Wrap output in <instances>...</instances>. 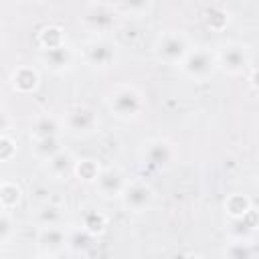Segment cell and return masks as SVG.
I'll return each mask as SVG.
<instances>
[{
  "label": "cell",
  "mask_w": 259,
  "mask_h": 259,
  "mask_svg": "<svg viewBox=\"0 0 259 259\" xmlns=\"http://www.w3.org/2000/svg\"><path fill=\"white\" fill-rule=\"evenodd\" d=\"M105 105L121 121H134L146 111V97L134 85H115L105 93Z\"/></svg>",
  "instance_id": "obj_1"
},
{
  "label": "cell",
  "mask_w": 259,
  "mask_h": 259,
  "mask_svg": "<svg viewBox=\"0 0 259 259\" xmlns=\"http://www.w3.org/2000/svg\"><path fill=\"white\" fill-rule=\"evenodd\" d=\"M119 45L109 36H93L81 49L85 65L97 71H107L115 67L119 63Z\"/></svg>",
  "instance_id": "obj_2"
},
{
  "label": "cell",
  "mask_w": 259,
  "mask_h": 259,
  "mask_svg": "<svg viewBox=\"0 0 259 259\" xmlns=\"http://www.w3.org/2000/svg\"><path fill=\"white\" fill-rule=\"evenodd\" d=\"M214 59H217V69H221L225 75H231V77L245 75V71L251 67L249 47L237 40L219 45L214 51Z\"/></svg>",
  "instance_id": "obj_3"
},
{
  "label": "cell",
  "mask_w": 259,
  "mask_h": 259,
  "mask_svg": "<svg viewBox=\"0 0 259 259\" xmlns=\"http://www.w3.org/2000/svg\"><path fill=\"white\" fill-rule=\"evenodd\" d=\"M188 53H190V40L180 30H166L158 34L154 42V57L164 65L178 67Z\"/></svg>",
  "instance_id": "obj_4"
},
{
  "label": "cell",
  "mask_w": 259,
  "mask_h": 259,
  "mask_svg": "<svg viewBox=\"0 0 259 259\" xmlns=\"http://www.w3.org/2000/svg\"><path fill=\"white\" fill-rule=\"evenodd\" d=\"M176 158H178V150L166 138H152V140L144 142L140 148L142 164L150 170H156V172L168 170L170 166H174Z\"/></svg>",
  "instance_id": "obj_5"
},
{
  "label": "cell",
  "mask_w": 259,
  "mask_h": 259,
  "mask_svg": "<svg viewBox=\"0 0 259 259\" xmlns=\"http://www.w3.org/2000/svg\"><path fill=\"white\" fill-rule=\"evenodd\" d=\"M61 123H63V132L75 138H85V136H91L99 127V117L95 109H91L89 105L75 103L63 111Z\"/></svg>",
  "instance_id": "obj_6"
},
{
  "label": "cell",
  "mask_w": 259,
  "mask_h": 259,
  "mask_svg": "<svg viewBox=\"0 0 259 259\" xmlns=\"http://www.w3.org/2000/svg\"><path fill=\"white\" fill-rule=\"evenodd\" d=\"M180 71L198 83L208 81L214 71H217V59H214V51L208 47H198V49H190V53L184 57V61L178 65Z\"/></svg>",
  "instance_id": "obj_7"
},
{
  "label": "cell",
  "mask_w": 259,
  "mask_h": 259,
  "mask_svg": "<svg viewBox=\"0 0 259 259\" xmlns=\"http://www.w3.org/2000/svg\"><path fill=\"white\" fill-rule=\"evenodd\" d=\"M154 198H156V192L146 180H127V184L119 196V202H121L123 210L142 214L152 208Z\"/></svg>",
  "instance_id": "obj_8"
},
{
  "label": "cell",
  "mask_w": 259,
  "mask_h": 259,
  "mask_svg": "<svg viewBox=\"0 0 259 259\" xmlns=\"http://www.w3.org/2000/svg\"><path fill=\"white\" fill-rule=\"evenodd\" d=\"M83 24L97 36H105L117 24V12L113 4H89L85 16H79Z\"/></svg>",
  "instance_id": "obj_9"
},
{
  "label": "cell",
  "mask_w": 259,
  "mask_h": 259,
  "mask_svg": "<svg viewBox=\"0 0 259 259\" xmlns=\"http://www.w3.org/2000/svg\"><path fill=\"white\" fill-rule=\"evenodd\" d=\"M95 184V190L101 198L105 200H113V198H119L125 184H127V176L115 168V166H109V168H101L97 178L93 180Z\"/></svg>",
  "instance_id": "obj_10"
},
{
  "label": "cell",
  "mask_w": 259,
  "mask_h": 259,
  "mask_svg": "<svg viewBox=\"0 0 259 259\" xmlns=\"http://www.w3.org/2000/svg\"><path fill=\"white\" fill-rule=\"evenodd\" d=\"M36 249L38 253L59 255L67 249V231L65 227H45L36 233Z\"/></svg>",
  "instance_id": "obj_11"
},
{
  "label": "cell",
  "mask_w": 259,
  "mask_h": 259,
  "mask_svg": "<svg viewBox=\"0 0 259 259\" xmlns=\"http://www.w3.org/2000/svg\"><path fill=\"white\" fill-rule=\"evenodd\" d=\"M75 164H77V158L73 156V152L63 148L59 154H55L51 160L45 162V172L53 180H69L75 172Z\"/></svg>",
  "instance_id": "obj_12"
},
{
  "label": "cell",
  "mask_w": 259,
  "mask_h": 259,
  "mask_svg": "<svg viewBox=\"0 0 259 259\" xmlns=\"http://www.w3.org/2000/svg\"><path fill=\"white\" fill-rule=\"evenodd\" d=\"M40 61L49 71L61 75V73H67L73 67L75 53H73V49L69 45H63V47H57L53 51H42L40 53Z\"/></svg>",
  "instance_id": "obj_13"
},
{
  "label": "cell",
  "mask_w": 259,
  "mask_h": 259,
  "mask_svg": "<svg viewBox=\"0 0 259 259\" xmlns=\"http://www.w3.org/2000/svg\"><path fill=\"white\" fill-rule=\"evenodd\" d=\"M30 142L34 140H45V138H61L63 134V123H61V117H55L51 113H45V115H38L32 123H30Z\"/></svg>",
  "instance_id": "obj_14"
},
{
  "label": "cell",
  "mask_w": 259,
  "mask_h": 259,
  "mask_svg": "<svg viewBox=\"0 0 259 259\" xmlns=\"http://www.w3.org/2000/svg\"><path fill=\"white\" fill-rule=\"evenodd\" d=\"M38 83H40V75H38V71H36L34 67H30V65L16 67V69L12 71V75H10V85H12V89L18 91V93H32V91H36Z\"/></svg>",
  "instance_id": "obj_15"
},
{
  "label": "cell",
  "mask_w": 259,
  "mask_h": 259,
  "mask_svg": "<svg viewBox=\"0 0 259 259\" xmlns=\"http://www.w3.org/2000/svg\"><path fill=\"white\" fill-rule=\"evenodd\" d=\"M107 214L99 208H93V206H87L81 210V229L85 233H89L91 237H97V235H103L105 229H107Z\"/></svg>",
  "instance_id": "obj_16"
},
{
  "label": "cell",
  "mask_w": 259,
  "mask_h": 259,
  "mask_svg": "<svg viewBox=\"0 0 259 259\" xmlns=\"http://www.w3.org/2000/svg\"><path fill=\"white\" fill-rule=\"evenodd\" d=\"M65 221V208L55 204V202H45L36 208L34 212V223L38 225V229L45 227H63Z\"/></svg>",
  "instance_id": "obj_17"
},
{
  "label": "cell",
  "mask_w": 259,
  "mask_h": 259,
  "mask_svg": "<svg viewBox=\"0 0 259 259\" xmlns=\"http://www.w3.org/2000/svg\"><path fill=\"white\" fill-rule=\"evenodd\" d=\"M255 210L247 212L241 219H229V235L233 241H249V237L255 231Z\"/></svg>",
  "instance_id": "obj_18"
},
{
  "label": "cell",
  "mask_w": 259,
  "mask_h": 259,
  "mask_svg": "<svg viewBox=\"0 0 259 259\" xmlns=\"http://www.w3.org/2000/svg\"><path fill=\"white\" fill-rule=\"evenodd\" d=\"M36 42H38L40 51H53L57 47H63V45H67L65 30L57 24H49V26L40 28V32L36 36Z\"/></svg>",
  "instance_id": "obj_19"
},
{
  "label": "cell",
  "mask_w": 259,
  "mask_h": 259,
  "mask_svg": "<svg viewBox=\"0 0 259 259\" xmlns=\"http://www.w3.org/2000/svg\"><path fill=\"white\" fill-rule=\"evenodd\" d=\"M63 150V144H61V138H45V140H34L30 142V152L32 156L38 160V162H47L51 160L55 154H59Z\"/></svg>",
  "instance_id": "obj_20"
},
{
  "label": "cell",
  "mask_w": 259,
  "mask_h": 259,
  "mask_svg": "<svg viewBox=\"0 0 259 259\" xmlns=\"http://www.w3.org/2000/svg\"><path fill=\"white\" fill-rule=\"evenodd\" d=\"M22 200V188L14 180H0V208L12 210Z\"/></svg>",
  "instance_id": "obj_21"
},
{
  "label": "cell",
  "mask_w": 259,
  "mask_h": 259,
  "mask_svg": "<svg viewBox=\"0 0 259 259\" xmlns=\"http://www.w3.org/2000/svg\"><path fill=\"white\" fill-rule=\"evenodd\" d=\"M202 20L208 28L212 30H223L227 28L231 16H229V10L223 6V4H208L204 10H202Z\"/></svg>",
  "instance_id": "obj_22"
},
{
  "label": "cell",
  "mask_w": 259,
  "mask_h": 259,
  "mask_svg": "<svg viewBox=\"0 0 259 259\" xmlns=\"http://www.w3.org/2000/svg\"><path fill=\"white\" fill-rule=\"evenodd\" d=\"M223 208H225V212H227L229 219H241V217H245L247 212L253 210V204H251V200L245 194L233 192V194H229L225 198Z\"/></svg>",
  "instance_id": "obj_23"
},
{
  "label": "cell",
  "mask_w": 259,
  "mask_h": 259,
  "mask_svg": "<svg viewBox=\"0 0 259 259\" xmlns=\"http://www.w3.org/2000/svg\"><path fill=\"white\" fill-rule=\"evenodd\" d=\"M225 259H257V249L251 241H231L225 251Z\"/></svg>",
  "instance_id": "obj_24"
},
{
  "label": "cell",
  "mask_w": 259,
  "mask_h": 259,
  "mask_svg": "<svg viewBox=\"0 0 259 259\" xmlns=\"http://www.w3.org/2000/svg\"><path fill=\"white\" fill-rule=\"evenodd\" d=\"M91 245H93V237L89 233H85L81 227L67 233V249L71 253L83 255V253H87V249H91Z\"/></svg>",
  "instance_id": "obj_25"
},
{
  "label": "cell",
  "mask_w": 259,
  "mask_h": 259,
  "mask_svg": "<svg viewBox=\"0 0 259 259\" xmlns=\"http://www.w3.org/2000/svg\"><path fill=\"white\" fill-rule=\"evenodd\" d=\"M99 164L95 162V160H89V158H85V160H77V164H75V176L79 178V180H85V182H93L95 178H97V174H99Z\"/></svg>",
  "instance_id": "obj_26"
},
{
  "label": "cell",
  "mask_w": 259,
  "mask_h": 259,
  "mask_svg": "<svg viewBox=\"0 0 259 259\" xmlns=\"http://www.w3.org/2000/svg\"><path fill=\"white\" fill-rule=\"evenodd\" d=\"M16 152H18L16 142L10 136H6V134L0 136V162H12Z\"/></svg>",
  "instance_id": "obj_27"
},
{
  "label": "cell",
  "mask_w": 259,
  "mask_h": 259,
  "mask_svg": "<svg viewBox=\"0 0 259 259\" xmlns=\"http://www.w3.org/2000/svg\"><path fill=\"white\" fill-rule=\"evenodd\" d=\"M14 235V219L8 210H0V243L10 241Z\"/></svg>",
  "instance_id": "obj_28"
},
{
  "label": "cell",
  "mask_w": 259,
  "mask_h": 259,
  "mask_svg": "<svg viewBox=\"0 0 259 259\" xmlns=\"http://www.w3.org/2000/svg\"><path fill=\"white\" fill-rule=\"evenodd\" d=\"M8 127H10V117L4 109H0V136H4L8 132Z\"/></svg>",
  "instance_id": "obj_29"
},
{
  "label": "cell",
  "mask_w": 259,
  "mask_h": 259,
  "mask_svg": "<svg viewBox=\"0 0 259 259\" xmlns=\"http://www.w3.org/2000/svg\"><path fill=\"white\" fill-rule=\"evenodd\" d=\"M180 259H202L198 253H186V255H182Z\"/></svg>",
  "instance_id": "obj_30"
},
{
  "label": "cell",
  "mask_w": 259,
  "mask_h": 259,
  "mask_svg": "<svg viewBox=\"0 0 259 259\" xmlns=\"http://www.w3.org/2000/svg\"><path fill=\"white\" fill-rule=\"evenodd\" d=\"M34 259H57L55 255H49V253H38Z\"/></svg>",
  "instance_id": "obj_31"
},
{
  "label": "cell",
  "mask_w": 259,
  "mask_h": 259,
  "mask_svg": "<svg viewBox=\"0 0 259 259\" xmlns=\"http://www.w3.org/2000/svg\"><path fill=\"white\" fill-rule=\"evenodd\" d=\"M0 210H2V208H0Z\"/></svg>",
  "instance_id": "obj_32"
}]
</instances>
